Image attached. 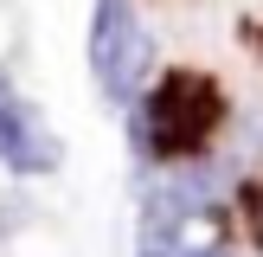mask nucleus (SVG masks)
Returning <instances> with one entry per match:
<instances>
[{
  "mask_svg": "<svg viewBox=\"0 0 263 257\" xmlns=\"http://www.w3.org/2000/svg\"><path fill=\"white\" fill-rule=\"evenodd\" d=\"M225 116H231V90L218 84V71L167 64L141 97V148H148V161H167V167L205 161L212 141L225 135Z\"/></svg>",
  "mask_w": 263,
  "mask_h": 257,
  "instance_id": "1",
  "label": "nucleus"
},
{
  "mask_svg": "<svg viewBox=\"0 0 263 257\" xmlns=\"http://www.w3.org/2000/svg\"><path fill=\"white\" fill-rule=\"evenodd\" d=\"M90 64H97V84L109 97H128L148 71V32L135 26L128 0H97V26H90Z\"/></svg>",
  "mask_w": 263,
  "mask_h": 257,
  "instance_id": "2",
  "label": "nucleus"
},
{
  "mask_svg": "<svg viewBox=\"0 0 263 257\" xmlns=\"http://www.w3.org/2000/svg\"><path fill=\"white\" fill-rule=\"evenodd\" d=\"M0 154H7L13 167H26V174H45V167H58V141L45 135V122H39V116L26 109V103L13 97L7 84H0Z\"/></svg>",
  "mask_w": 263,
  "mask_h": 257,
  "instance_id": "3",
  "label": "nucleus"
},
{
  "mask_svg": "<svg viewBox=\"0 0 263 257\" xmlns=\"http://www.w3.org/2000/svg\"><path fill=\"white\" fill-rule=\"evenodd\" d=\"M231 218H238V231L263 251V167L238 180V193H231Z\"/></svg>",
  "mask_w": 263,
  "mask_h": 257,
  "instance_id": "4",
  "label": "nucleus"
},
{
  "mask_svg": "<svg viewBox=\"0 0 263 257\" xmlns=\"http://www.w3.org/2000/svg\"><path fill=\"white\" fill-rule=\"evenodd\" d=\"M238 32H244V45H251V51H257V64H263V20H244V26H238Z\"/></svg>",
  "mask_w": 263,
  "mask_h": 257,
  "instance_id": "5",
  "label": "nucleus"
},
{
  "mask_svg": "<svg viewBox=\"0 0 263 257\" xmlns=\"http://www.w3.org/2000/svg\"><path fill=\"white\" fill-rule=\"evenodd\" d=\"M186 257H231V251H186Z\"/></svg>",
  "mask_w": 263,
  "mask_h": 257,
  "instance_id": "6",
  "label": "nucleus"
}]
</instances>
